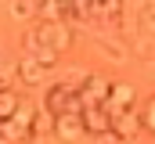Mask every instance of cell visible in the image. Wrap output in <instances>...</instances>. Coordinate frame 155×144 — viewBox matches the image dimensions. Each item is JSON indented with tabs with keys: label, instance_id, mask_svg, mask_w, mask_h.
Masks as SVG:
<instances>
[{
	"label": "cell",
	"instance_id": "obj_1",
	"mask_svg": "<svg viewBox=\"0 0 155 144\" xmlns=\"http://www.w3.org/2000/svg\"><path fill=\"white\" fill-rule=\"evenodd\" d=\"M108 94H112V79L105 72H90L87 76V87L79 90V101H83V108H97V105L108 101Z\"/></svg>",
	"mask_w": 155,
	"mask_h": 144
},
{
	"label": "cell",
	"instance_id": "obj_2",
	"mask_svg": "<svg viewBox=\"0 0 155 144\" xmlns=\"http://www.w3.org/2000/svg\"><path fill=\"white\" fill-rule=\"evenodd\" d=\"M36 33H40V40H43L47 47H54L58 54L72 47V29H69L65 22H40V25H36Z\"/></svg>",
	"mask_w": 155,
	"mask_h": 144
},
{
	"label": "cell",
	"instance_id": "obj_3",
	"mask_svg": "<svg viewBox=\"0 0 155 144\" xmlns=\"http://www.w3.org/2000/svg\"><path fill=\"white\" fill-rule=\"evenodd\" d=\"M137 130H144V119H141V108H130L112 119V133L119 141H137Z\"/></svg>",
	"mask_w": 155,
	"mask_h": 144
},
{
	"label": "cell",
	"instance_id": "obj_4",
	"mask_svg": "<svg viewBox=\"0 0 155 144\" xmlns=\"http://www.w3.org/2000/svg\"><path fill=\"white\" fill-rule=\"evenodd\" d=\"M83 130H87V137L112 133V115H108V108H105V105H97V108H83Z\"/></svg>",
	"mask_w": 155,
	"mask_h": 144
},
{
	"label": "cell",
	"instance_id": "obj_5",
	"mask_svg": "<svg viewBox=\"0 0 155 144\" xmlns=\"http://www.w3.org/2000/svg\"><path fill=\"white\" fill-rule=\"evenodd\" d=\"M134 87L130 83H112V94H108V101H105V108H108V115L116 119V115H123V112H130V108H137L134 105Z\"/></svg>",
	"mask_w": 155,
	"mask_h": 144
},
{
	"label": "cell",
	"instance_id": "obj_6",
	"mask_svg": "<svg viewBox=\"0 0 155 144\" xmlns=\"http://www.w3.org/2000/svg\"><path fill=\"white\" fill-rule=\"evenodd\" d=\"M87 130H83V115H58V123H54V137L58 141H65V144H72L79 141Z\"/></svg>",
	"mask_w": 155,
	"mask_h": 144
},
{
	"label": "cell",
	"instance_id": "obj_7",
	"mask_svg": "<svg viewBox=\"0 0 155 144\" xmlns=\"http://www.w3.org/2000/svg\"><path fill=\"white\" fill-rule=\"evenodd\" d=\"M40 15L43 22H65L76 11H72V0H40Z\"/></svg>",
	"mask_w": 155,
	"mask_h": 144
},
{
	"label": "cell",
	"instance_id": "obj_8",
	"mask_svg": "<svg viewBox=\"0 0 155 144\" xmlns=\"http://www.w3.org/2000/svg\"><path fill=\"white\" fill-rule=\"evenodd\" d=\"M15 72H18V79L25 83V87H36V83H43V65H40L36 58H22L18 65H15Z\"/></svg>",
	"mask_w": 155,
	"mask_h": 144
},
{
	"label": "cell",
	"instance_id": "obj_9",
	"mask_svg": "<svg viewBox=\"0 0 155 144\" xmlns=\"http://www.w3.org/2000/svg\"><path fill=\"white\" fill-rule=\"evenodd\" d=\"M15 126H18V133H22V141H33V123H36V112L29 105H18V112H15V119H11Z\"/></svg>",
	"mask_w": 155,
	"mask_h": 144
},
{
	"label": "cell",
	"instance_id": "obj_10",
	"mask_svg": "<svg viewBox=\"0 0 155 144\" xmlns=\"http://www.w3.org/2000/svg\"><path fill=\"white\" fill-rule=\"evenodd\" d=\"M97 18H119L123 15V0H94L90 4Z\"/></svg>",
	"mask_w": 155,
	"mask_h": 144
},
{
	"label": "cell",
	"instance_id": "obj_11",
	"mask_svg": "<svg viewBox=\"0 0 155 144\" xmlns=\"http://www.w3.org/2000/svg\"><path fill=\"white\" fill-rule=\"evenodd\" d=\"M18 105H22V101H18L11 90H0V123H4V119H15Z\"/></svg>",
	"mask_w": 155,
	"mask_h": 144
},
{
	"label": "cell",
	"instance_id": "obj_12",
	"mask_svg": "<svg viewBox=\"0 0 155 144\" xmlns=\"http://www.w3.org/2000/svg\"><path fill=\"white\" fill-rule=\"evenodd\" d=\"M29 58H36V61L43 65V69H51V65H58V51H54V47H47L43 40H40V47L33 51V54H29Z\"/></svg>",
	"mask_w": 155,
	"mask_h": 144
},
{
	"label": "cell",
	"instance_id": "obj_13",
	"mask_svg": "<svg viewBox=\"0 0 155 144\" xmlns=\"http://www.w3.org/2000/svg\"><path fill=\"white\" fill-rule=\"evenodd\" d=\"M141 119H144V130H148V133H155V97L141 108Z\"/></svg>",
	"mask_w": 155,
	"mask_h": 144
},
{
	"label": "cell",
	"instance_id": "obj_14",
	"mask_svg": "<svg viewBox=\"0 0 155 144\" xmlns=\"http://www.w3.org/2000/svg\"><path fill=\"white\" fill-rule=\"evenodd\" d=\"M11 11H15V18H25V11H29V4H25V0H15V4H11Z\"/></svg>",
	"mask_w": 155,
	"mask_h": 144
},
{
	"label": "cell",
	"instance_id": "obj_15",
	"mask_svg": "<svg viewBox=\"0 0 155 144\" xmlns=\"http://www.w3.org/2000/svg\"><path fill=\"white\" fill-rule=\"evenodd\" d=\"M141 22H144V29H152V33H155V7H152V11H144V15H141Z\"/></svg>",
	"mask_w": 155,
	"mask_h": 144
},
{
	"label": "cell",
	"instance_id": "obj_16",
	"mask_svg": "<svg viewBox=\"0 0 155 144\" xmlns=\"http://www.w3.org/2000/svg\"><path fill=\"white\" fill-rule=\"evenodd\" d=\"M94 144H119L116 133H101V137H94Z\"/></svg>",
	"mask_w": 155,
	"mask_h": 144
},
{
	"label": "cell",
	"instance_id": "obj_17",
	"mask_svg": "<svg viewBox=\"0 0 155 144\" xmlns=\"http://www.w3.org/2000/svg\"><path fill=\"white\" fill-rule=\"evenodd\" d=\"M119 144H137V141H119Z\"/></svg>",
	"mask_w": 155,
	"mask_h": 144
}]
</instances>
